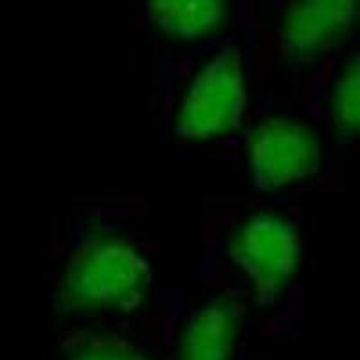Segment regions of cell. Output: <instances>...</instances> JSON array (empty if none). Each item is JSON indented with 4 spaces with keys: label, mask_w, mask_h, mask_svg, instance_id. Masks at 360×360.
Segmentation results:
<instances>
[{
    "label": "cell",
    "mask_w": 360,
    "mask_h": 360,
    "mask_svg": "<svg viewBox=\"0 0 360 360\" xmlns=\"http://www.w3.org/2000/svg\"><path fill=\"white\" fill-rule=\"evenodd\" d=\"M148 285L143 254L119 234L94 229L67 263L60 301L72 311H130L144 301Z\"/></svg>",
    "instance_id": "obj_1"
},
{
    "label": "cell",
    "mask_w": 360,
    "mask_h": 360,
    "mask_svg": "<svg viewBox=\"0 0 360 360\" xmlns=\"http://www.w3.org/2000/svg\"><path fill=\"white\" fill-rule=\"evenodd\" d=\"M69 360H146L139 352L115 337L86 333L76 337L69 348Z\"/></svg>",
    "instance_id": "obj_9"
},
{
    "label": "cell",
    "mask_w": 360,
    "mask_h": 360,
    "mask_svg": "<svg viewBox=\"0 0 360 360\" xmlns=\"http://www.w3.org/2000/svg\"><path fill=\"white\" fill-rule=\"evenodd\" d=\"M356 15V0H294L283 22V41L299 60L333 47Z\"/></svg>",
    "instance_id": "obj_5"
},
{
    "label": "cell",
    "mask_w": 360,
    "mask_h": 360,
    "mask_svg": "<svg viewBox=\"0 0 360 360\" xmlns=\"http://www.w3.org/2000/svg\"><path fill=\"white\" fill-rule=\"evenodd\" d=\"M240 304L217 297L193 315L180 339V360H229L240 328Z\"/></svg>",
    "instance_id": "obj_6"
},
{
    "label": "cell",
    "mask_w": 360,
    "mask_h": 360,
    "mask_svg": "<svg viewBox=\"0 0 360 360\" xmlns=\"http://www.w3.org/2000/svg\"><path fill=\"white\" fill-rule=\"evenodd\" d=\"M245 105L242 63L233 53H221L204 63L189 82L176 112V128L186 139L221 137L240 127Z\"/></svg>",
    "instance_id": "obj_2"
},
{
    "label": "cell",
    "mask_w": 360,
    "mask_h": 360,
    "mask_svg": "<svg viewBox=\"0 0 360 360\" xmlns=\"http://www.w3.org/2000/svg\"><path fill=\"white\" fill-rule=\"evenodd\" d=\"M150 11L164 33L193 40L213 33L225 15V0H150Z\"/></svg>",
    "instance_id": "obj_7"
},
{
    "label": "cell",
    "mask_w": 360,
    "mask_h": 360,
    "mask_svg": "<svg viewBox=\"0 0 360 360\" xmlns=\"http://www.w3.org/2000/svg\"><path fill=\"white\" fill-rule=\"evenodd\" d=\"M321 146L307 124L269 117L250 130L247 159L256 184L281 189L307 179L319 166Z\"/></svg>",
    "instance_id": "obj_4"
},
{
    "label": "cell",
    "mask_w": 360,
    "mask_h": 360,
    "mask_svg": "<svg viewBox=\"0 0 360 360\" xmlns=\"http://www.w3.org/2000/svg\"><path fill=\"white\" fill-rule=\"evenodd\" d=\"M359 92H360V76L359 62L352 60L344 67L339 79L333 89L332 98V117L333 124L342 135H355L359 130Z\"/></svg>",
    "instance_id": "obj_8"
},
{
    "label": "cell",
    "mask_w": 360,
    "mask_h": 360,
    "mask_svg": "<svg viewBox=\"0 0 360 360\" xmlns=\"http://www.w3.org/2000/svg\"><path fill=\"white\" fill-rule=\"evenodd\" d=\"M229 254L259 301H274L294 278L301 258L297 231L287 218L258 213L247 218L229 243Z\"/></svg>",
    "instance_id": "obj_3"
}]
</instances>
